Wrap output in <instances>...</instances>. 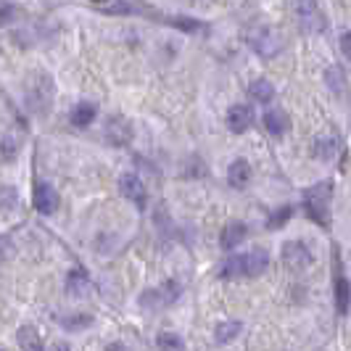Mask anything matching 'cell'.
I'll use <instances>...</instances> for the list:
<instances>
[{"instance_id":"2e32d148","label":"cell","mask_w":351,"mask_h":351,"mask_svg":"<svg viewBox=\"0 0 351 351\" xmlns=\"http://www.w3.org/2000/svg\"><path fill=\"white\" fill-rule=\"evenodd\" d=\"M93 119H95V106L93 104H80L69 114V122L74 124V127H90Z\"/></svg>"},{"instance_id":"6da1fadb","label":"cell","mask_w":351,"mask_h":351,"mask_svg":"<svg viewBox=\"0 0 351 351\" xmlns=\"http://www.w3.org/2000/svg\"><path fill=\"white\" fill-rule=\"evenodd\" d=\"M246 43L264 58H275L282 51V35L269 24H256L246 32Z\"/></svg>"},{"instance_id":"7c38bea8","label":"cell","mask_w":351,"mask_h":351,"mask_svg":"<svg viewBox=\"0 0 351 351\" xmlns=\"http://www.w3.org/2000/svg\"><path fill=\"white\" fill-rule=\"evenodd\" d=\"M248 235V228L243 222H230L228 228L222 230V248H235L238 243H243Z\"/></svg>"},{"instance_id":"30bf717a","label":"cell","mask_w":351,"mask_h":351,"mask_svg":"<svg viewBox=\"0 0 351 351\" xmlns=\"http://www.w3.org/2000/svg\"><path fill=\"white\" fill-rule=\"evenodd\" d=\"M228 180L232 188H246L248 180H251V164L246 158H235L228 169Z\"/></svg>"},{"instance_id":"9c48e42d","label":"cell","mask_w":351,"mask_h":351,"mask_svg":"<svg viewBox=\"0 0 351 351\" xmlns=\"http://www.w3.org/2000/svg\"><path fill=\"white\" fill-rule=\"evenodd\" d=\"M264 127H267V132H269V135L280 138V135H285V132H288L291 119L285 117V111H280V108H272V111H267V114H264Z\"/></svg>"},{"instance_id":"ffe728a7","label":"cell","mask_w":351,"mask_h":351,"mask_svg":"<svg viewBox=\"0 0 351 351\" xmlns=\"http://www.w3.org/2000/svg\"><path fill=\"white\" fill-rule=\"evenodd\" d=\"M325 80H328V88L333 90L335 95H343V90H346V80H343L341 66H330L328 74H325Z\"/></svg>"},{"instance_id":"4316f807","label":"cell","mask_w":351,"mask_h":351,"mask_svg":"<svg viewBox=\"0 0 351 351\" xmlns=\"http://www.w3.org/2000/svg\"><path fill=\"white\" fill-rule=\"evenodd\" d=\"M88 322H90V317H69V319H66V325L74 328V330L82 328V325H88Z\"/></svg>"},{"instance_id":"484cf974","label":"cell","mask_w":351,"mask_h":351,"mask_svg":"<svg viewBox=\"0 0 351 351\" xmlns=\"http://www.w3.org/2000/svg\"><path fill=\"white\" fill-rule=\"evenodd\" d=\"M341 51H343L346 58H351V32H343V35H341Z\"/></svg>"},{"instance_id":"7a4b0ae2","label":"cell","mask_w":351,"mask_h":351,"mask_svg":"<svg viewBox=\"0 0 351 351\" xmlns=\"http://www.w3.org/2000/svg\"><path fill=\"white\" fill-rule=\"evenodd\" d=\"M330 193L333 185L330 182H319L315 188H309L304 193V209L315 219L317 225H328V209H330Z\"/></svg>"},{"instance_id":"ac0fdd59","label":"cell","mask_w":351,"mask_h":351,"mask_svg":"<svg viewBox=\"0 0 351 351\" xmlns=\"http://www.w3.org/2000/svg\"><path fill=\"white\" fill-rule=\"evenodd\" d=\"M335 304H338V312L341 315L349 312V282H346V278L341 272L335 275Z\"/></svg>"},{"instance_id":"f1b7e54d","label":"cell","mask_w":351,"mask_h":351,"mask_svg":"<svg viewBox=\"0 0 351 351\" xmlns=\"http://www.w3.org/2000/svg\"><path fill=\"white\" fill-rule=\"evenodd\" d=\"M106 351H130V349H127L124 343H111V346H108Z\"/></svg>"},{"instance_id":"8992f818","label":"cell","mask_w":351,"mask_h":351,"mask_svg":"<svg viewBox=\"0 0 351 351\" xmlns=\"http://www.w3.org/2000/svg\"><path fill=\"white\" fill-rule=\"evenodd\" d=\"M119 191L127 201H135L138 206H145V185H143V180L138 175H132V172H127V175L119 177Z\"/></svg>"},{"instance_id":"3957f363","label":"cell","mask_w":351,"mask_h":351,"mask_svg":"<svg viewBox=\"0 0 351 351\" xmlns=\"http://www.w3.org/2000/svg\"><path fill=\"white\" fill-rule=\"evenodd\" d=\"M296 19H299V27L304 32H309V35H317V32H322L325 29V14L319 11V5H317V0H296Z\"/></svg>"},{"instance_id":"277c9868","label":"cell","mask_w":351,"mask_h":351,"mask_svg":"<svg viewBox=\"0 0 351 351\" xmlns=\"http://www.w3.org/2000/svg\"><path fill=\"white\" fill-rule=\"evenodd\" d=\"M180 293H182L180 282L167 280L164 285H158V288H154V291L143 293V296H141V304L145 306V309H164V306L175 304V301L180 299Z\"/></svg>"},{"instance_id":"5b68a950","label":"cell","mask_w":351,"mask_h":351,"mask_svg":"<svg viewBox=\"0 0 351 351\" xmlns=\"http://www.w3.org/2000/svg\"><path fill=\"white\" fill-rule=\"evenodd\" d=\"M282 262L288 264L291 269H306L309 264L315 262V256H312V251L304 246L301 241H288L285 246H282Z\"/></svg>"},{"instance_id":"8fae6325","label":"cell","mask_w":351,"mask_h":351,"mask_svg":"<svg viewBox=\"0 0 351 351\" xmlns=\"http://www.w3.org/2000/svg\"><path fill=\"white\" fill-rule=\"evenodd\" d=\"M267 264H269L267 251H248V254H243V272H246V278L262 275L264 269H267Z\"/></svg>"},{"instance_id":"7402d4cb","label":"cell","mask_w":351,"mask_h":351,"mask_svg":"<svg viewBox=\"0 0 351 351\" xmlns=\"http://www.w3.org/2000/svg\"><path fill=\"white\" fill-rule=\"evenodd\" d=\"M169 24H172V27H177V29H182V32H201V29H204V24H201V21H195V19H188V16L169 19Z\"/></svg>"},{"instance_id":"44dd1931","label":"cell","mask_w":351,"mask_h":351,"mask_svg":"<svg viewBox=\"0 0 351 351\" xmlns=\"http://www.w3.org/2000/svg\"><path fill=\"white\" fill-rule=\"evenodd\" d=\"M156 346L161 351H185V343H182V338L175 333H161L156 338Z\"/></svg>"},{"instance_id":"5bb4252c","label":"cell","mask_w":351,"mask_h":351,"mask_svg":"<svg viewBox=\"0 0 351 351\" xmlns=\"http://www.w3.org/2000/svg\"><path fill=\"white\" fill-rule=\"evenodd\" d=\"M19 346H21V351H45L43 349V341H40V335H37L32 325L19 330Z\"/></svg>"},{"instance_id":"d6986e66","label":"cell","mask_w":351,"mask_h":351,"mask_svg":"<svg viewBox=\"0 0 351 351\" xmlns=\"http://www.w3.org/2000/svg\"><path fill=\"white\" fill-rule=\"evenodd\" d=\"M241 322H235V319H230V322H222V325H217V333H214V338H217V343H230L235 335L241 333Z\"/></svg>"},{"instance_id":"e0dca14e","label":"cell","mask_w":351,"mask_h":351,"mask_svg":"<svg viewBox=\"0 0 351 351\" xmlns=\"http://www.w3.org/2000/svg\"><path fill=\"white\" fill-rule=\"evenodd\" d=\"M248 93H251V98L259 101V104H269V101L275 98V88H272V82H267V80H254Z\"/></svg>"},{"instance_id":"83f0119b","label":"cell","mask_w":351,"mask_h":351,"mask_svg":"<svg viewBox=\"0 0 351 351\" xmlns=\"http://www.w3.org/2000/svg\"><path fill=\"white\" fill-rule=\"evenodd\" d=\"M45 351H69V349H66V343H53V346H48Z\"/></svg>"},{"instance_id":"f546056e","label":"cell","mask_w":351,"mask_h":351,"mask_svg":"<svg viewBox=\"0 0 351 351\" xmlns=\"http://www.w3.org/2000/svg\"><path fill=\"white\" fill-rule=\"evenodd\" d=\"M0 351H3V349H0Z\"/></svg>"},{"instance_id":"d4e9b609","label":"cell","mask_w":351,"mask_h":351,"mask_svg":"<svg viewBox=\"0 0 351 351\" xmlns=\"http://www.w3.org/2000/svg\"><path fill=\"white\" fill-rule=\"evenodd\" d=\"M0 206H5V209L16 206V191L14 188H0Z\"/></svg>"},{"instance_id":"ba28073f","label":"cell","mask_w":351,"mask_h":351,"mask_svg":"<svg viewBox=\"0 0 351 351\" xmlns=\"http://www.w3.org/2000/svg\"><path fill=\"white\" fill-rule=\"evenodd\" d=\"M251 124H254V111H251L248 106H232V108L228 111V127H230V132L241 135V132H246Z\"/></svg>"},{"instance_id":"603a6c76","label":"cell","mask_w":351,"mask_h":351,"mask_svg":"<svg viewBox=\"0 0 351 351\" xmlns=\"http://www.w3.org/2000/svg\"><path fill=\"white\" fill-rule=\"evenodd\" d=\"M291 214H293V209H291V206H282V209H278L275 214H272V219H269V228H272V230L282 228V225L291 219Z\"/></svg>"},{"instance_id":"cb8c5ba5","label":"cell","mask_w":351,"mask_h":351,"mask_svg":"<svg viewBox=\"0 0 351 351\" xmlns=\"http://www.w3.org/2000/svg\"><path fill=\"white\" fill-rule=\"evenodd\" d=\"M0 156L5 158V161H11V158L16 156V143H14L11 135H5V138L0 141Z\"/></svg>"},{"instance_id":"9a60e30c","label":"cell","mask_w":351,"mask_h":351,"mask_svg":"<svg viewBox=\"0 0 351 351\" xmlns=\"http://www.w3.org/2000/svg\"><path fill=\"white\" fill-rule=\"evenodd\" d=\"M66 291H69V293H74V296H85V293L90 291L88 275H85L82 269H74V272H69V278H66Z\"/></svg>"},{"instance_id":"52a82bcc","label":"cell","mask_w":351,"mask_h":351,"mask_svg":"<svg viewBox=\"0 0 351 351\" xmlns=\"http://www.w3.org/2000/svg\"><path fill=\"white\" fill-rule=\"evenodd\" d=\"M32 201H35V209L40 214H53V211L58 209V193H56V188L48 185V182H37Z\"/></svg>"},{"instance_id":"4fadbf2b","label":"cell","mask_w":351,"mask_h":351,"mask_svg":"<svg viewBox=\"0 0 351 351\" xmlns=\"http://www.w3.org/2000/svg\"><path fill=\"white\" fill-rule=\"evenodd\" d=\"M335 154H338V141H335L333 135H322V138H317L315 156L319 158V161H333Z\"/></svg>"}]
</instances>
